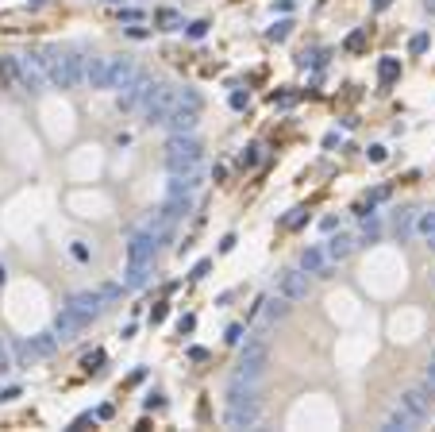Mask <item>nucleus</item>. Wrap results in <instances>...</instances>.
Returning <instances> with one entry per match:
<instances>
[{
  "mask_svg": "<svg viewBox=\"0 0 435 432\" xmlns=\"http://www.w3.org/2000/svg\"><path fill=\"white\" fill-rule=\"evenodd\" d=\"M43 62H47V78H50V85H58V89H78L81 81H85V58H81L78 50L50 47Z\"/></svg>",
  "mask_w": 435,
  "mask_h": 432,
  "instance_id": "f257e3e1",
  "label": "nucleus"
},
{
  "mask_svg": "<svg viewBox=\"0 0 435 432\" xmlns=\"http://www.w3.org/2000/svg\"><path fill=\"white\" fill-rule=\"evenodd\" d=\"M266 363H270V340H266V332H258V336H251V340H247V347H243L239 367H235L232 382L258 386L262 374H266Z\"/></svg>",
  "mask_w": 435,
  "mask_h": 432,
  "instance_id": "f03ea898",
  "label": "nucleus"
},
{
  "mask_svg": "<svg viewBox=\"0 0 435 432\" xmlns=\"http://www.w3.org/2000/svg\"><path fill=\"white\" fill-rule=\"evenodd\" d=\"M201 162H204V147L193 139V131H174L170 143H166V166H170V174L201 170Z\"/></svg>",
  "mask_w": 435,
  "mask_h": 432,
  "instance_id": "7ed1b4c3",
  "label": "nucleus"
},
{
  "mask_svg": "<svg viewBox=\"0 0 435 432\" xmlns=\"http://www.w3.org/2000/svg\"><path fill=\"white\" fill-rule=\"evenodd\" d=\"M8 74L20 81V89H27V93H43V85H50L47 62H43L39 54H20V58H12Z\"/></svg>",
  "mask_w": 435,
  "mask_h": 432,
  "instance_id": "20e7f679",
  "label": "nucleus"
},
{
  "mask_svg": "<svg viewBox=\"0 0 435 432\" xmlns=\"http://www.w3.org/2000/svg\"><path fill=\"white\" fill-rule=\"evenodd\" d=\"M174 108H177V89L166 85V81H150V89H146V100H143L146 124H166Z\"/></svg>",
  "mask_w": 435,
  "mask_h": 432,
  "instance_id": "39448f33",
  "label": "nucleus"
},
{
  "mask_svg": "<svg viewBox=\"0 0 435 432\" xmlns=\"http://www.w3.org/2000/svg\"><path fill=\"white\" fill-rule=\"evenodd\" d=\"M66 313L74 316V321L81 324V328H89V324L97 321L100 313H104V297H100V290H85V294H74L66 305Z\"/></svg>",
  "mask_w": 435,
  "mask_h": 432,
  "instance_id": "423d86ee",
  "label": "nucleus"
},
{
  "mask_svg": "<svg viewBox=\"0 0 435 432\" xmlns=\"http://www.w3.org/2000/svg\"><path fill=\"white\" fill-rule=\"evenodd\" d=\"M258 413H262L258 398H235V402H227V409H223V424H227V429H254V424H258Z\"/></svg>",
  "mask_w": 435,
  "mask_h": 432,
  "instance_id": "0eeeda50",
  "label": "nucleus"
},
{
  "mask_svg": "<svg viewBox=\"0 0 435 432\" xmlns=\"http://www.w3.org/2000/svg\"><path fill=\"white\" fill-rule=\"evenodd\" d=\"M278 294L285 297V301H304V297H309V274H304L300 266L281 270L278 274Z\"/></svg>",
  "mask_w": 435,
  "mask_h": 432,
  "instance_id": "6e6552de",
  "label": "nucleus"
},
{
  "mask_svg": "<svg viewBox=\"0 0 435 432\" xmlns=\"http://www.w3.org/2000/svg\"><path fill=\"white\" fill-rule=\"evenodd\" d=\"M135 74H139V66L131 58H108V78H104V89H127L131 81H135Z\"/></svg>",
  "mask_w": 435,
  "mask_h": 432,
  "instance_id": "1a4fd4ad",
  "label": "nucleus"
},
{
  "mask_svg": "<svg viewBox=\"0 0 435 432\" xmlns=\"http://www.w3.org/2000/svg\"><path fill=\"white\" fill-rule=\"evenodd\" d=\"M146 89H150V78H146L143 69H139L135 74V81H131V85L127 89H120V112H131V108H143V100H146Z\"/></svg>",
  "mask_w": 435,
  "mask_h": 432,
  "instance_id": "9d476101",
  "label": "nucleus"
},
{
  "mask_svg": "<svg viewBox=\"0 0 435 432\" xmlns=\"http://www.w3.org/2000/svg\"><path fill=\"white\" fill-rule=\"evenodd\" d=\"M155 251H158L155 236L143 228V232H135L131 244H127V263H155Z\"/></svg>",
  "mask_w": 435,
  "mask_h": 432,
  "instance_id": "9b49d317",
  "label": "nucleus"
},
{
  "mask_svg": "<svg viewBox=\"0 0 435 432\" xmlns=\"http://www.w3.org/2000/svg\"><path fill=\"white\" fill-rule=\"evenodd\" d=\"M54 347H58V336H54V332H39L31 344H20L16 352L31 355V359H47V355H54Z\"/></svg>",
  "mask_w": 435,
  "mask_h": 432,
  "instance_id": "f8f14e48",
  "label": "nucleus"
},
{
  "mask_svg": "<svg viewBox=\"0 0 435 432\" xmlns=\"http://www.w3.org/2000/svg\"><path fill=\"white\" fill-rule=\"evenodd\" d=\"M170 131H193L197 124H201V108H185V105H177L174 112H170Z\"/></svg>",
  "mask_w": 435,
  "mask_h": 432,
  "instance_id": "ddd939ff",
  "label": "nucleus"
},
{
  "mask_svg": "<svg viewBox=\"0 0 435 432\" xmlns=\"http://www.w3.org/2000/svg\"><path fill=\"white\" fill-rule=\"evenodd\" d=\"M427 402H432V393H427V386H420V390H408V393H401V409L405 413H412L416 421L427 413Z\"/></svg>",
  "mask_w": 435,
  "mask_h": 432,
  "instance_id": "4468645a",
  "label": "nucleus"
},
{
  "mask_svg": "<svg viewBox=\"0 0 435 432\" xmlns=\"http://www.w3.org/2000/svg\"><path fill=\"white\" fill-rule=\"evenodd\" d=\"M300 270H304V274H328L324 247H304V251H300Z\"/></svg>",
  "mask_w": 435,
  "mask_h": 432,
  "instance_id": "2eb2a0df",
  "label": "nucleus"
},
{
  "mask_svg": "<svg viewBox=\"0 0 435 432\" xmlns=\"http://www.w3.org/2000/svg\"><path fill=\"white\" fill-rule=\"evenodd\" d=\"M350 251H355V239H350L347 232H339V236H331V239H328V247H324V255H328L331 263H343V259H347Z\"/></svg>",
  "mask_w": 435,
  "mask_h": 432,
  "instance_id": "dca6fc26",
  "label": "nucleus"
},
{
  "mask_svg": "<svg viewBox=\"0 0 435 432\" xmlns=\"http://www.w3.org/2000/svg\"><path fill=\"white\" fill-rule=\"evenodd\" d=\"M150 266H155V263H127L124 290H143V285H146V278H150Z\"/></svg>",
  "mask_w": 435,
  "mask_h": 432,
  "instance_id": "f3484780",
  "label": "nucleus"
},
{
  "mask_svg": "<svg viewBox=\"0 0 435 432\" xmlns=\"http://www.w3.org/2000/svg\"><path fill=\"white\" fill-rule=\"evenodd\" d=\"M104 78H108V58H85V81L93 89H104Z\"/></svg>",
  "mask_w": 435,
  "mask_h": 432,
  "instance_id": "a211bd4d",
  "label": "nucleus"
},
{
  "mask_svg": "<svg viewBox=\"0 0 435 432\" xmlns=\"http://www.w3.org/2000/svg\"><path fill=\"white\" fill-rule=\"evenodd\" d=\"M412 228H416V208H401V213L393 216V232H397V239L405 244V239L412 236Z\"/></svg>",
  "mask_w": 435,
  "mask_h": 432,
  "instance_id": "6ab92c4d",
  "label": "nucleus"
},
{
  "mask_svg": "<svg viewBox=\"0 0 435 432\" xmlns=\"http://www.w3.org/2000/svg\"><path fill=\"white\" fill-rule=\"evenodd\" d=\"M74 332H81V324L74 321V316H69L66 309H62L58 321H54V336H58V340H74Z\"/></svg>",
  "mask_w": 435,
  "mask_h": 432,
  "instance_id": "aec40b11",
  "label": "nucleus"
},
{
  "mask_svg": "<svg viewBox=\"0 0 435 432\" xmlns=\"http://www.w3.org/2000/svg\"><path fill=\"white\" fill-rule=\"evenodd\" d=\"M412 424H416V417H412V413H405L401 405H397V409H393V417L386 421V432H405V429H412Z\"/></svg>",
  "mask_w": 435,
  "mask_h": 432,
  "instance_id": "412c9836",
  "label": "nucleus"
},
{
  "mask_svg": "<svg viewBox=\"0 0 435 432\" xmlns=\"http://www.w3.org/2000/svg\"><path fill=\"white\" fill-rule=\"evenodd\" d=\"M289 313V301H285V297H274V301H266V321H281V316Z\"/></svg>",
  "mask_w": 435,
  "mask_h": 432,
  "instance_id": "4be33fe9",
  "label": "nucleus"
},
{
  "mask_svg": "<svg viewBox=\"0 0 435 432\" xmlns=\"http://www.w3.org/2000/svg\"><path fill=\"white\" fill-rule=\"evenodd\" d=\"M258 158H262V147H258V143H251V147L239 151V166H258Z\"/></svg>",
  "mask_w": 435,
  "mask_h": 432,
  "instance_id": "5701e85b",
  "label": "nucleus"
},
{
  "mask_svg": "<svg viewBox=\"0 0 435 432\" xmlns=\"http://www.w3.org/2000/svg\"><path fill=\"white\" fill-rule=\"evenodd\" d=\"M397 74H401V62H397V58H386V62H381V85H389Z\"/></svg>",
  "mask_w": 435,
  "mask_h": 432,
  "instance_id": "b1692460",
  "label": "nucleus"
},
{
  "mask_svg": "<svg viewBox=\"0 0 435 432\" xmlns=\"http://www.w3.org/2000/svg\"><path fill=\"white\" fill-rule=\"evenodd\" d=\"M158 23H166L170 31H177V28H181V16H177V12H170V8H162V12H158Z\"/></svg>",
  "mask_w": 435,
  "mask_h": 432,
  "instance_id": "393cba45",
  "label": "nucleus"
},
{
  "mask_svg": "<svg viewBox=\"0 0 435 432\" xmlns=\"http://www.w3.org/2000/svg\"><path fill=\"white\" fill-rule=\"evenodd\" d=\"M381 236V224H377V220H366V228H362V244H374V239Z\"/></svg>",
  "mask_w": 435,
  "mask_h": 432,
  "instance_id": "a878e982",
  "label": "nucleus"
},
{
  "mask_svg": "<svg viewBox=\"0 0 435 432\" xmlns=\"http://www.w3.org/2000/svg\"><path fill=\"white\" fill-rule=\"evenodd\" d=\"M420 236H424V239L435 236V213H424V216H420Z\"/></svg>",
  "mask_w": 435,
  "mask_h": 432,
  "instance_id": "bb28decb",
  "label": "nucleus"
},
{
  "mask_svg": "<svg viewBox=\"0 0 435 432\" xmlns=\"http://www.w3.org/2000/svg\"><path fill=\"white\" fill-rule=\"evenodd\" d=\"M289 31H293V20H278V23H274V28H270V39H285V35H289Z\"/></svg>",
  "mask_w": 435,
  "mask_h": 432,
  "instance_id": "cd10ccee",
  "label": "nucleus"
},
{
  "mask_svg": "<svg viewBox=\"0 0 435 432\" xmlns=\"http://www.w3.org/2000/svg\"><path fill=\"white\" fill-rule=\"evenodd\" d=\"M12 367H16V363H12V347L4 344V340H0V374L12 371Z\"/></svg>",
  "mask_w": 435,
  "mask_h": 432,
  "instance_id": "c85d7f7f",
  "label": "nucleus"
},
{
  "mask_svg": "<svg viewBox=\"0 0 435 432\" xmlns=\"http://www.w3.org/2000/svg\"><path fill=\"white\" fill-rule=\"evenodd\" d=\"M427 50V35H412L408 39V54H424Z\"/></svg>",
  "mask_w": 435,
  "mask_h": 432,
  "instance_id": "c756f323",
  "label": "nucleus"
},
{
  "mask_svg": "<svg viewBox=\"0 0 435 432\" xmlns=\"http://www.w3.org/2000/svg\"><path fill=\"white\" fill-rule=\"evenodd\" d=\"M120 294H124V285H100V297H104V301H116Z\"/></svg>",
  "mask_w": 435,
  "mask_h": 432,
  "instance_id": "7c9ffc66",
  "label": "nucleus"
},
{
  "mask_svg": "<svg viewBox=\"0 0 435 432\" xmlns=\"http://www.w3.org/2000/svg\"><path fill=\"white\" fill-rule=\"evenodd\" d=\"M97 363H104V352H100V347L85 355V367H89V371H97Z\"/></svg>",
  "mask_w": 435,
  "mask_h": 432,
  "instance_id": "2f4dec72",
  "label": "nucleus"
},
{
  "mask_svg": "<svg viewBox=\"0 0 435 432\" xmlns=\"http://www.w3.org/2000/svg\"><path fill=\"white\" fill-rule=\"evenodd\" d=\"M424 386H427V393L435 398V355H432V363H427V378H424Z\"/></svg>",
  "mask_w": 435,
  "mask_h": 432,
  "instance_id": "473e14b6",
  "label": "nucleus"
},
{
  "mask_svg": "<svg viewBox=\"0 0 435 432\" xmlns=\"http://www.w3.org/2000/svg\"><path fill=\"white\" fill-rule=\"evenodd\" d=\"M204 31H208V23H204V20L189 23V35H193V39H204Z\"/></svg>",
  "mask_w": 435,
  "mask_h": 432,
  "instance_id": "72a5a7b5",
  "label": "nucleus"
},
{
  "mask_svg": "<svg viewBox=\"0 0 435 432\" xmlns=\"http://www.w3.org/2000/svg\"><path fill=\"white\" fill-rule=\"evenodd\" d=\"M243 340V324H232V328H227V344H239Z\"/></svg>",
  "mask_w": 435,
  "mask_h": 432,
  "instance_id": "f704fd0d",
  "label": "nucleus"
},
{
  "mask_svg": "<svg viewBox=\"0 0 435 432\" xmlns=\"http://www.w3.org/2000/svg\"><path fill=\"white\" fill-rule=\"evenodd\" d=\"M193 324H197L193 316H181V321H177V332H181V336H185V332H193Z\"/></svg>",
  "mask_w": 435,
  "mask_h": 432,
  "instance_id": "c9c22d12",
  "label": "nucleus"
},
{
  "mask_svg": "<svg viewBox=\"0 0 435 432\" xmlns=\"http://www.w3.org/2000/svg\"><path fill=\"white\" fill-rule=\"evenodd\" d=\"M208 266H212V263H208V259H201V263L193 266V278H204V274H208Z\"/></svg>",
  "mask_w": 435,
  "mask_h": 432,
  "instance_id": "e433bc0d",
  "label": "nucleus"
},
{
  "mask_svg": "<svg viewBox=\"0 0 435 432\" xmlns=\"http://www.w3.org/2000/svg\"><path fill=\"white\" fill-rule=\"evenodd\" d=\"M12 398H20V386H8V390H0V402H12Z\"/></svg>",
  "mask_w": 435,
  "mask_h": 432,
  "instance_id": "4c0bfd02",
  "label": "nucleus"
},
{
  "mask_svg": "<svg viewBox=\"0 0 435 432\" xmlns=\"http://www.w3.org/2000/svg\"><path fill=\"white\" fill-rule=\"evenodd\" d=\"M366 155H370V162H381V158H386V147H370Z\"/></svg>",
  "mask_w": 435,
  "mask_h": 432,
  "instance_id": "58836bf2",
  "label": "nucleus"
},
{
  "mask_svg": "<svg viewBox=\"0 0 435 432\" xmlns=\"http://www.w3.org/2000/svg\"><path fill=\"white\" fill-rule=\"evenodd\" d=\"M232 108H247V93H232Z\"/></svg>",
  "mask_w": 435,
  "mask_h": 432,
  "instance_id": "ea45409f",
  "label": "nucleus"
},
{
  "mask_svg": "<svg viewBox=\"0 0 435 432\" xmlns=\"http://www.w3.org/2000/svg\"><path fill=\"white\" fill-rule=\"evenodd\" d=\"M189 359H197V363H204V359H208V352H204V347H193V352H189Z\"/></svg>",
  "mask_w": 435,
  "mask_h": 432,
  "instance_id": "a19ab883",
  "label": "nucleus"
},
{
  "mask_svg": "<svg viewBox=\"0 0 435 432\" xmlns=\"http://www.w3.org/2000/svg\"><path fill=\"white\" fill-rule=\"evenodd\" d=\"M424 8H427V12H432V16H435V0H424Z\"/></svg>",
  "mask_w": 435,
  "mask_h": 432,
  "instance_id": "79ce46f5",
  "label": "nucleus"
},
{
  "mask_svg": "<svg viewBox=\"0 0 435 432\" xmlns=\"http://www.w3.org/2000/svg\"><path fill=\"white\" fill-rule=\"evenodd\" d=\"M374 8H377V12H381V8H389V0H377V4H374Z\"/></svg>",
  "mask_w": 435,
  "mask_h": 432,
  "instance_id": "37998d69",
  "label": "nucleus"
}]
</instances>
